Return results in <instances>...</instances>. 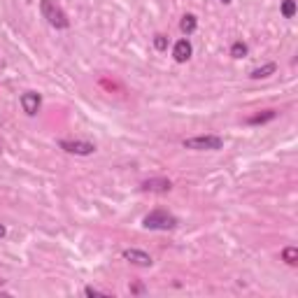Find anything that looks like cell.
<instances>
[{
	"instance_id": "cell-1",
	"label": "cell",
	"mask_w": 298,
	"mask_h": 298,
	"mask_svg": "<svg viewBox=\"0 0 298 298\" xmlns=\"http://www.w3.org/2000/svg\"><path fill=\"white\" fill-rule=\"evenodd\" d=\"M142 226L149 231H172L177 226V219L170 212H165V210H154L142 219Z\"/></svg>"
},
{
	"instance_id": "cell-2",
	"label": "cell",
	"mask_w": 298,
	"mask_h": 298,
	"mask_svg": "<svg viewBox=\"0 0 298 298\" xmlns=\"http://www.w3.org/2000/svg\"><path fill=\"white\" fill-rule=\"evenodd\" d=\"M40 12H42V17L47 19V24L54 26V28H61V31H63V28L70 26V19L65 17V12L54 0H42V3H40Z\"/></svg>"
},
{
	"instance_id": "cell-3",
	"label": "cell",
	"mask_w": 298,
	"mask_h": 298,
	"mask_svg": "<svg viewBox=\"0 0 298 298\" xmlns=\"http://www.w3.org/2000/svg\"><path fill=\"white\" fill-rule=\"evenodd\" d=\"M182 145L186 149H193V152H215V149L224 147V138H219V135H196V138H186Z\"/></svg>"
},
{
	"instance_id": "cell-4",
	"label": "cell",
	"mask_w": 298,
	"mask_h": 298,
	"mask_svg": "<svg viewBox=\"0 0 298 298\" xmlns=\"http://www.w3.org/2000/svg\"><path fill=\"white\" fill-rule=\"evenodd\" d=\"M58 147L68 154H75V156H89L95 152V145L89 140H61Z\"/></svg>"
},
{
	"instance_id": "cell-5",
	"label": "cell",
	"mask_w": 298,
	"mask_h": 298,
	"mask_svg": "<svg viewBox=\"0 0 298 298\" xmlns=\"http://www.w3.org/2000/svg\"><path fill=\"white\" fill-rule=\"evenodd\" d=\"M121 256H124L128 263L140 266V268H149L154 263L152 256H149L147 252H142V249H124V252H121Z\"/></svg>"
},
{
	"instance_id": "cell-6",
	"label": "cell",
	"mask_w": 298,
	"mask_h": 298,
	"mask_svg": "<svg viewBox=\"0 0 298 298\" xmlns=\"http://www.w3.org/2000/svg\"><path fill=\"white\" fill-rule=\"evenodd\" d=\"M40 105H42V98H40V93H35V91H26V93L21 95V108H24V112L28 117L38 115Z\"/></svg>"
},
{
	"instance_id": "cell-7",
	"label": "cell",
	"mask_w": 298,
	"mask_h": 298,
	"mask_svg": "<svg viewBox=\"0 0 298 298\" xmlns=\"http://www.w3.org/2000/svg\"><path fill=\"white\" fill-rule=\"evenodd\" d=\"M191 54H193V49H191L189 40H179V42H175V47H172V58H175L177 63H186L191 58Z\"/></svg>"
},
{
	"instance_id": "cell-8",
	"label": "cell",
	"mask_w": 298,
	"mask_h": 298,
	"mask_svg": "<svg viewBox=\"0 0 298 298\" xmlns=\"http://www.w3.org/2000/svg\"><path fill=\"white\" fill-rule=\"evenodd\" d=\"M172 189V182L165 177H156V179H147L142 182V191H152V193H165V191Z\"/></svg>"
},
{
	"instance_id": "cell-9",
	"label": "cell",
	"mask_w": 298,
	"mask_h": 298,
	"mask_svg": "<svg viewBox=\"0 0 298 298\" xmlns=\"http://www.w3.org/2000/svg\"><path fill=\"white\" fill-rule=\"evenodd\" d=\"M198 28V19L193 17V14H184L182 21H179V31L184 33V35H191V33Z\"/></svg>"
},
{
	"instance_id": "cell-10",
	"label": "cell",
	"mask_w": 298,
	"mask_h": 298,
	"mask_svg": "<svg viewBox=\"0 0 298 298\" xmlns=\"http://www.w3.org/2000/svg\"><path fill=\"white\" fill-rule=\"evenodd\" d=\"M275 70H277V65L275 63H266V65H261V68H256V70H252V79H266V77H270V75H275Z\"/></svg>"
},
{
	"instance_id": "cell-11",
	"label": "cell",
	"mask_w": 298,
	"mask_h": 298,
	"mask_svg": "<svg viewBox=\"0 0 298 298\" xmlns=\"http://www.w3.org/2000/svg\"><path fill=\"white\" fill-rule=\"evenodd\" d=\"M275 115H277V112H273V110H266V112H263V115H254V117H249L247 119V124H266V121H270V119H275Z\"/></svg>"
},
{
	"instance_id": "cell-12",
	"label": "cell",
	"mask_w": 298,
	"mask_h": 298,
	"mask_svg": "<svg viewBox=\"0 0 298 298\" xmlns=\"http://www.w3.org/2000/svg\"><path fill=\"white\" fill-rule=\"evenodd\" d=\"M282 259H284L289 266H296L298 263V249L296 247H284L282 249Z\"/></svg>"
},
{
	"instance_id": "cell-13",
	"label": "cell",
	"mask_w": 298,
	"mask_h": 298,
	"mask_svg": "<svg viewBox=\"0 0 298 298\" xmlns=\"http://www.w3.org/2000/svg\"><path fill=\"white\" fill-rule=\"evenodd\" d=\"M293 14H296V0H284V3H282V17H284V19H291Z\"/></svg>"
},
{
	"instance_id": "cell-14",
	"label": "cell",
	"mask_w": 298,
	"mask_h": 298,
	"mask_svg": "<svg viewBox=\"0 0 298 298\" xmlns=\"http://www.w3.org/2000/svg\"><path fill=\"white\" fill-rule=\"evenodd\" d=\"M247 45L245 42H233V47H231V56L233 58H242V56H247Z\"/></svg>"
},
{
	"instance_id": "cell-15",
	"label": "cell",
	"mask_w": 298,
	"mask_h": 298,
	"mask_svg": "<svg viewBox=\"0 0 298 298\" xmlns=\"http://www.w3.org/2000/svg\"><path fill=\"white\" fill-rule=\"evenodd\" d=\"M154 47L159 51H165L168 49V38L165 35H154Z\"/></svg>"
},
{
	"instance_id": "cell-16",
	"label": "cell",
	"mask_w": 298,
	"mask_h": 298,
	"mask_svg": "<svg viewBox=\"0 0 298 298\" xmlns=\"http://www.w3.org/2000/svg\"><path fill=\"white\" fill-rule=\"evenodd\" d=\"M84 293H86V296H110L108 291H101V289H95V286H86Z\"/></svg>"
},
{
	"instance_id": "cell-17",
	"label": "cell",
	"mask_w": 298,
	"mask_h": 298,
	"mask_svg": "<svg viewBox=\"0 0 298 298\" xmlns=\"http://www.w3.org/2000/svg\"><path fill=\"white\" fill-rule=\"evenodd\" d=\"M5 233H7V231H5V226L0 224V238H5Z\"/></svg>"
},
{
	"instance_id": "cell-18",
	"label": "cell",
	"mask_w": 298,
	"mask_h": 298,
	"mask_svg": "<svg viewBox=\"0 0 298 298\" xmlns=\"http://www.w3.org/2000/svg\"><path fill=\"white\" fill-rule=\"evenodd\" d=\"M222 3H224V5H231V3H233V0H222Z\"/></svg>"
}]
</instances>
